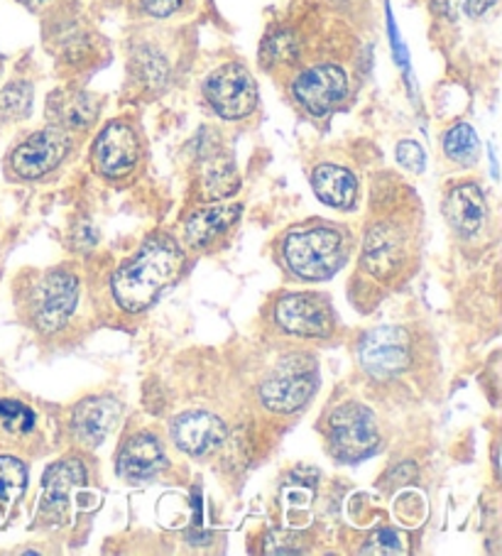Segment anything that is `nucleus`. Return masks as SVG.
<instances>
[{
	"mask_svg": "<svg viewBox=\"0 0 502 556\" xmlns=\"http://www.w3.org/2000/svg\"><path fill=\"white\" fill-rule=\"evenodd\" d=\"M179 245L167 236H154L130 261H125L113 275V296L125 312H142L158 302V296L177 280L181 273Z\"/></svg>",
	"mask_w": 502,
	"mask_h": 556,
	"instance_id": "obj_1",
	"label": "nucleus"
},
{
	"mask_svg": "<svg viewBox=\"0 0 502 556\" xmlns=\"http://www.w3.org/2000/svg\"><path fill=\"white\" fill-rule=\"evenodd\" d=\"M351 241L341 228H297L283 241V261L302 280H326L349 261Z\"/></svg>",
	"mask_w": 502,
	"mask_h": 556,
	"instance_id": "obj_2",
	"label": "nucleus"
},
{
	"mask_svg": "<svg viewBox=\"0 0 502 556\" xmlns=\"http://www.w3.org/2000/svg\"><path fill=\"white\" fill-rule=\"evenodd\" d=\"M318 386L316 363L306 356H287L267 372L260 386V400L269 412L292 415L302 409Z\"/></svg>",
	"mask_w": 502,
	"mask_h": 556,
	"instance_id": "obj_3",
	"label": "nucleus"
},
{
	"mask_svg": "<svg viewBox=\"0 0 502 556\" xmlns=\"http://www.w3.org/2000/svg\"><path fill=\"white\" fill-rule=\"evenodd\" d=\"M72 150V132L60 126H47L42 130H35L23 142L13 148L11 157H8V169L17 179H42L62 165L64 157Z\"/></svg>",
	"mask_w": 502,
	"mask_h": 556,
	"instance_id": "obj_4",
	"label": "nucleus"
},
{
	"mask_svg": "<svg viewBox=\"0 0 502 556\" xmlns=\"http://www.w3.org/2000/svg\"><path fill=\"white\" fill-rule=\"evenodd\" d=\"M79 302V282L70 270H50L33 285L30 319L37 331H60L72 319Z\"/></svg>",
	"mask_w": 502,
	"mask_h": 556,
	"instance_id": "obj_5",
	"label": "nucleus"
},
{
	"mask_svg": "<svg viewBox=\"0 0 502 556\" xmlns=\"http://www.w3.org/2000/svg\"><path fill=\"white\" fill-rule=\"evenodd\" d=\"M204 99L224 121H243L258 105V84L248 66L230 62L209 74Z\"/></svg>",
	"mask_w": 502,
	"mask_h": 556,
	"instance_id": "obj_6",
	"label": "nucleus"
},
{
	"mask_svg": "<svg viewBox=\"0 0 502 556\" xmlns=\"http://www.w3.org/2000/svg\"><path fill=\"white\" fill-rule=\"evenodd\" d=\"M410 261V231L402 220L378 218L365 236L363 267L382 282L400 277Z\"/></svg>",
	"mask_w": 502,
	"mask_h": 556,
	"instance_id": "obj_7",
	"label": "nucleus"
},
{
	"mask_svg": "<svg viewBox=\"0 0 502 556\" xmlns=\"http://www.w3.org/2000/svg\"><path fill=\"white\" fill-rule=\"evenodd\" d=\"M349 74H346L343 66L331 62L309 66L302 74H297V79L292 81V99L316 118L334 113L349 99Z\"/></svg>",
	"mask_w": 502,
	"mask_h": 556,
	"instance_id": "obj_8",
	"label": "nucleus"
},
{
	"mask_svg": "<svg viewBox=\"0 0 502 556\" xmlns=\"http://www.w3.org/2000/svg\"><path fill=\"white\" fill-rule=\"evenodd\" d=\"M328 441L341 462H361L375 454L380 444V431L373 412L355 402L341 405L328 419Z\"/></svg>",
	"mask_w": 502,
	"mask_h": 556,
	"instance_id": "obj_9",
	"label": "nucleus"
},
{
	"mask_svg": "<svg viewBox=\"0 0 502 556\" xmlns=\"http://www.w3.org/2000/svg\"><path fill=\"white\" fill-rule=\"evenodd\" d=\"M412 337L402 326H380L365 333L359 349V361L368 376L390 380L412 366Z\"/></svg>",
	"mask_w": 502,
	"mask_h": 556,
	"instance_id": "obj_10",
	"label": "nucleus"
},
{
	"mask_svg": "<svg viewBox=\"0 0 502 556\" xmlns=\"http://www.w3.org/2000/svg\"><path fill=\"white\" fill-rule=\"evenodd\" d=\"M93 165L103 177L121 179L138 167L142 142L138 130L128 121H113L105 126L93 142Z\"/></svg>",
	"mask_w": 502,
	"mask_h": 556,
	"instance_id": "obj_11",
	"label": "nucleus"
},
{
	"mask_svg": "<svg viewBox=\"0 0 502 556\" xmlns=\"http://www.w3.org/2000/svg\"><path fill=\"white\" fill-rule=\"evenodd\" d=\"M275 321L283 331L302 339H326L334 331V312L318 294H287L275 306Z\"/></svg>",
	"mask_w": 502,
	"mask_h": 556,
	"instance_id": "obj_12",
	"label": "nucleus"
},
{
	"mask_svg": "<svg viewBox=\"0 0 502 556\" xmlns=\"http://www.w3.org/2000/svg\"><path fill=\"white\" fill-rule=\"evenodd\" d=\"M443 214H447L451 228L461 236H476L488 218V199L482 189L473 181H463L449 189L443 199Z\"/></svg>",
	"mask_w": 502,
	"mask_h": 556,
	"instance_id": "obj_13",
	"label": "nucleus"
},
{
	"mask_svg": "<svg viewBox=\"0 0 502 556\" xmlns=\"http://www.w3.org/2000/svg\"><path fill=\"white\" fill-rule=\"evenodd\" d=\"M177 446L191 456H204L226 441V425L211 412H187L175 421Z\"/></svg>",
	"mask_w": 502,
	"mask_h": 556,
	"instance_id": "obj_14",
	"label": "nucleus"
},
{
	"mask_svg": "<svg viewBox=\"0 0 502 556\" xmlns=\"http://www.w3.org/2000/svg\"><path fill=\"white\" fill-rule=\"evenodd\" d=\"M101 101L89 91H57L47 101V113L54 126L70 132L89 130L99 118Z\"/></svg>",
	"mask_w": 502,
	"mask_h": 556,
	"instance_id": "obj_15",
	"label": "nucleus"
},
{
	"mask_svg": "<svg viewBox=\"0 0 502 556\" xmlns=\"http://www.w3.org/2000/svg\"><path fill=\"white\" fill-rule=\"evenodd\" d=\"M164 448L158 437L135 434L125 441L118 454V473L125 481H148L164 468Z\"/></svg>",
	"mask_w": 502,
	"mask_h": 556,
	"instance_id": "obj_16",
	"label": "nucleus"
},
{
	"mask_svg": "<svg viewBox=\"0 0 502 556\" xmlns=\"http://www.w3.org/2000/svg\"><path fill=\"white\" fill-rule=\"evenodd\" d=\"M121 407L118 402L111 397H89L81 405H76L72 427L74 434L79 437L84 444L99 446L101 441L111 434L113 427L118 425Z\"/></svg>",
	"mask_w": 502,
	"mask_h": 556,
	"instance_id": "obj_17",
	"label": "nucleus"
},
{
	"mask_svg": "<svg viewBox=\"0 0 502 556\" xmlns=\"http://www.w3.org/2000/svg\"><path fill=\"white\" fill-rule=\"evenodd\" d=\"M86 485V468L76 458H66L50 466L42 476V491H45V507L50 513H62L72 497Z\"/></svg>",
	"mask_w": 502,
	"mask_h": 556,
	"instance_id": "obj_18",
	"label": "nucleus"
},
{
	"mask_svg": "<svg viewBox=\"0 0 502 556\" xmlns=\"http://www.w3.org/2000/svg\"><path fill=\"white\" fill-rule=\"evenodd\" d=\"M240 216V206H206L189 216L185 226L187 243L197 251L214 245L221 236H226Z\"/></svg>",
	"mask_w": 502,
	"mask_h": 556,
	"instance_id": "obj_19",
	"label": "nucleus"
},
{
	"mask_svg": "<svg viewBox=\"0 0 502 556\" xmlns=\"http://www.w3.org/2000/svg\"><path fill=\"white\" fill-rule=\"evenodd\" d=\"M312 187L316 197L334 208H351L359 197V179L341 165H318L312 172Z\"/></svg>",
	"mask_w": 502,
	"mask_h": 556,
	"instance_id": "obj_20",
	"label": "nucleus"
},
{
	"mask_svg": "<svg viewBox=\"0 0 502 556\" xmlns=\"http://www.w3.org/2000/svg\"><path fill=\"white\" fill-rule=\"evenodd\" d=\"M302 56V42L292 30H275L265 37L263 50H260V62L265 70H285L292 66Z\"/></svg>",
	"mask_w": 502,
	"mask_h": 556,
	"instance_id": "obj_21",
	"label": "nucleus"
},
{
	"mask_svg": "<svg viewBox=\"0 0 502 556\" xmlns=\"http://www.w3.org/2000/svg\"><path fill=\"white\" fill-rule=\"evenodd\" d=\"M133 72L145 89H162L170 79V62L162 52L152 47H140L133 54Z\"/></svg>",
	"mask_w": 502,
	"mask_h": 556,
	"instance_id": "obj_22",
	"label": "nucleus"
},
{
	"mask_svg": "<svg viewBox=\"0 0 502 556\" xmlns=\"http://www.w3.org/2000/svg\"><path fill=\"white\" fill-rule=\"evenodd\" d=\"M443 152H447V157L459 162V165H473V162L478 160V150H480V142L476 130H473L468 123H456V126H451L447 132H443Z\"/></svg>",
	"mask_w": 502,
	"mask_h": 556,
	"instance_id": "obj_23",
	"label": "nucleus"
},
{
	"mask_svg": "<svg viewBox=\"0 0 502 556\" xmlns=\"http://www.w3.org/2000/svg\"><path fill=\"white\" fill-rule=\"evenodd\" d=\"M204 189L211 199H221L234 194L238 189V172L234 162L224 155H209L204 167Z\"/></svg>",
	"mask_w": 502,
	"mask_h": 556,
	"instance_id": "obj_24",
	"label": "nucleus"
},
{
	"mask_svg": "<svg viewBox=\"0 0 502 556\" xmlns=\"http://www.w3.org/2000/svg\"><path fill=\"white\" fill-rule=\"evenodd\" d=\"M27 485V468L13 456H0V507H8L21 501Z\"/></svg>",
	"mask_w": 502,
	"mask_h": 556,
	"instance_id": "obj_25",
	"label": "nucleus"
},
{
	"mask_svg": "<svg viewBox=\"0 0 502 556\" xmlns=\"http://www.w3.org/2000/svg\"><path fill=\"white\" fill-rule=\"evenodd\" d=\"M35 89L30 81H11L0 91V121H23L30 116Z\"/></svg>",
	"mask_w": 502,
	"mask_h": 556,
	"instance_id": "obj_26",
	"label": "nucleus"
},
{
	"mask_svg": "<svg viewBox=\"0 0 502 556\" xmlns=\"http://www.w3.org/2000/svg\"><path fill=\"white\" fill-rule=\"evenodd\" d=\"M0 429L8 437H25L35 429V412L21 400H0Z\"/></svg>",
	"mask_w": 502,
	"mask_h": 556,
	"instance_id": "obj_27",
	"label": "nucleus"
},
{
	"mask_svg": "<svg viewBox=\"0 0 502 556\" xmlns=\"http://www.w3.org/2000/svg\"><path fill=\"white\" fill-rule=\"evenodd\" d=\"M404 544L394 530H378L368 536L363 554H402Z\"/></svg>",
	"mask_w": 502,
	"mask_h": 556,
	"instance_id": "obj_28",
	"label": "nucleus"
},
{
	"mask_svg": "<svg viewBox=\"0 0 502 556\" xmlns=\"http://www.w3.org/2000/svg\"><path fill=\"white\" fill-rule=\"evenodd\" d=\"M398 162L400 165L414 172V175H422L424 167H427V157H424V150L419 148V142L414 140H402L398 146Z\"/></svg>",
	"mask_w": 502,
	"mask_h": 556,
	"instance_id": "obj_29",
	"label": "nucleus"
},
{
	"mask_svg": "<svg viewBox=\"0 0 502 556\" xmlns=\"http://www.w3.org/2000/svg\"><path fill=\"white\" fill-rule=\"evenodd\" d=\"M265 552L269 554H304L302 540L292 532H269L265 542Z\"/></svg>",
	"mask_w": 502,
	"mask_h": 556,
	"instance_id": "obj_30",
	"label": "nucleus"
},
{
	"mask_svg": "<svg viewBox=\"0 0 502 556\" xmlns=\"http://www.w3.org/2000/svg\"><path fill=\"white\" fill-rule=\"evenodd\" d=\"M181 5H185V0H140L142 13L158 17V21L177 15L181 11Z\"/></svg>",
	"mask_w": 502,
	"mask_h": 556,
	"instance_id": "obj_31",
	"label": "nucleus"
},
{
	"mask_svg": "<svg viewBox=\"0 0 502 556\" xmlns=\"http://www.w3.org/2000/svg\"><path fill=\"white\" fill-rule=\"evenodd\" d=\"M461 5L470 17H482L498 5V0H461Z\"/></svg>",
	"mask_w": 502,
	"mask_h": 556,
	"instance_id": "obj_32",
	"label": "nucleus"
},
{
	"mask_svg": "<svg viewBox=\"0 0 502 556\" xmlns=\"http://www.w3.org/2000/svg\"><path fill=\"white\" fill-rule=\"evenodd\" d=\"M17 3L30 8V11H37V8H42L45 3H50V0H17Z\"/></svg>",
	"mask_w": 502,
	"mask_h": 556,
	"instance_id": "obj_33",
	"label": "nucleus"
},
{
	"mask_svg": "<svg viewBox=\"0 0 502 556\" xmlns=\"http://www.w3.org/2000/svg\"><path fill=\"white\" fill-rule=\"evenodd\" d=\"M0 74H3V66H0Z\"/></svg>",
	"mask_w": 502,
	"mask_h": 556,
	"instance_id": "obj_34",
	"label": "nucleus"
}]
</instances>
